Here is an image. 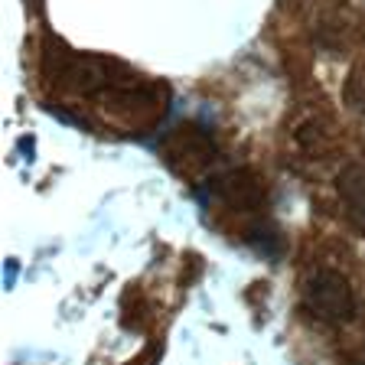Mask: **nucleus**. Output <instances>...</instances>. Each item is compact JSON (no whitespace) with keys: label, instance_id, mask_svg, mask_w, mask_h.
<instances>
[{"label":"nucleus","instance_id":"1","mask_svg":"<svg viewBox=\"0 0 365 365\" xmlns=\"http://www.w3.org/2000/svg\"><path fill=\"white\" fill-rule=\"evenodd\" d=\"M304 307L329 327H342L356 317V290L333 267H319L304 281Z\"/></svg>","mask_w":365,"mask_h":365},{"label":"nucleus","instance_id":"2","mask_svg":"<svg viewBox=\"0 0 365 365\" xmlns=\"http://www.w3.org/2000/svg\"><path fill=\"white\" fill-rule=\"evenodd\" d=\"M163 153L173 163L176 170H186V173H196L202 170L209 160L215 157V140L212 134L199 124H180L167 134L163 140Z\"/></svg>","mask_w":365,"mask_h":365},{"label":"nucleus","instance_id":"3","mask_svg":"<svg viewBox=\"0 0 365 365\" xmlns=\"http://www.w3.org/2000/svg\"><path fill=\"white\" fill-rule=\"evenodd\" d=\"M212 192L219 199H225L232 209L251 212V209H258L261 199H264V182H261V176L255 173V170L238 167V170H228V173L215 176Z\"/></svg>","mask_w":365,"mask_h":365},{"label":"nucleus","instance_id":"4","mask_svg":"<svg viewBox=\"0 0 365 365\" xmlns=\"http://www.w3.org/2000/svg\"><path fill=\"white\" fill-rule=\"evenodd\" d=\"M336 190H339L342 212H346L349 225L356 232H365V163L362 160L342 163L339 176H336Z\"/></svg>","mask_w":365,"mask_h":365},{"label":"nucleus","instance_id":"5","mask_svg":"<svg viewBox=\"0 0 365 365\" xmlns=\"http://www.w3.org/2000/svg\"><path fill=\"white\" fill-rule=\"evenodd\" d=\"M356 365H365V359H359V362H356Z\"/></svg>","mask_w":365,"mask_h":365}]
</instances>
